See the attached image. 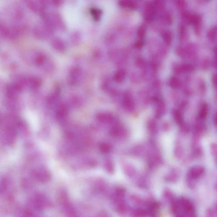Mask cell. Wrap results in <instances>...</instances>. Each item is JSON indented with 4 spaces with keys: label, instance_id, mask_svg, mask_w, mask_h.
<instances>
[{
    "label": "cell",
    "instance_id": "6da1fadb",
    "mask_svg": "<svg viewBox=\"0 0 217 217\" xmlns=\"http://www.w3.org/2000/svg\"><path fill=\"white\" fill-rule=\"evenodd\" d=\"M60 204L61 207L64 213L68 217H78L75 210L69 201L66 195L63 194L61 196Z\"/></svg>",
    "mask_w": 217,
    "mask_h": 217
},
{
    "label": "cell",
    "instance_id": "7a4b0ae2",
    "mask_svg": "<svg viewBox=\"0 0 217 217\" xmlns=\"http://www.w3.org/2000/svg\"><path fill=\"white\" fill-rule=\"evenodd\" d=\"M80 68H75L71 70L69 74L68 80L72 84H75L80 81L81 74Z\"/></svg>",
    "mask_w": 217,
    "mask_h": 217
},
{
    "label": "cell",
    "instance_id": "3957f363",
    "mask_svg": "<svg viewBox=\"0 0 217 217\" xmlns=\"http://www.w3.org/2000/svg\"><path fill=\"white\" fill-rule=\"evenodd\" d=\"M204 169L203 167L195 166L191 168L188 173V176L189 178L193 179L199 178L203 174Z\"/></svg>",
    "mask_w": 217,
    "mask_h": 217
},
{
    "label": "cell",
    "instance_id": "277c9868",
    "mask_svg": "<svg viewBox=\"0 0 217 217\" xmlns=\"http://www.w3.org/2000/svg\"><path fill=\"white\" fill-rule=\"evenodd\" d=\"M171 209L173 213L177 215L179 213V210L181 209L179 199L173 198L171 200Z\"/></svg>",
    "mask_w": 217,
    "mask_h": 217
},
{
    "label": "cell",
    "instance_id": "5b68a950",
    "mask_svg": "<svg viewBox=\"0 0 217 217\" xmlns=\"http://www.w3.org/2000/svg\"><path fill=\"white\" fill-rule=\"evenodd\" d=\"M119 4L122 7L128 8L130 10H135L137 8L136 3L132 1H121L119 2Z\"/></svg>",
    "mask_w": 217,
    "mask_h": 217
},
{
    "label": "cell",
    "instance_id": "8992f818",
    "mask_svg": "<svg viewBox=\"0 0 217 217\" xmlns=\"http://www.w3.org/2000/svg\"><path fill=\"white\" fill-rule=\"evenodd\" d=\"M159 209V205L157 202H153L148 207L149 213L151 217H157L158 211Z\"/></svg>",
    "mask_w": 217,
    "mask_h": 217
},
{
    "label": "cell",
    "instance_id": "52a82bcc",
    "mask_svg": "<svg viewBox=\"0 0 217 217\" xmlns=\"http://www.w3.org/2000/svg\"><path fill=\"white\" fill-rule=\"evenodd\" d=\"M52 45H54V48L57 49V50L64 51L66 48V43L63 41L59 39L54 40L53 41Z\"/></svg>",
    "mask_w": 217,
    "mask_h": 217
},
{
    "label": "cell",
    "instance_id": "ba28073f",
    "mask_svg": "<svg viewBox=\"0 0 217 217\" xmlns=\"http://www.w3.org/2000/svg\"><path fill=\"white\" fill-rule=\"evenodd\" d=\"M125 77V72L123 70H120L116 71L114 74V81L118 83H120L124 80Z\"/></svg>",
    "mask_w": 217,
    "mask_h": 217
},
{
    "label": "cell",
    "instance_id": "9c48e42d",
    "mask_svg": "<svg viewBox=\"0 0 217 217\" xmlns=\"http://www.w3.org/2000/svg\"><path fill=\"white\" fill-rule=\"evenodd\" d=\"M180 81L177 77L173 76L171 77L169 80V85L171 87L174 89L179 88L180 85Z\"/></svg>",
    "mask_w": 217,
    "mask_h": 217
},
{
    "label": "cell",
    "instance_id": "30bf717a",
    "mask_svg": "<svg viewBox=\"0 0 217 217\" xmlns=\"http://www.w3.org/2000/svg\"><path fill=\"white\" fill-rule=\"evenodd\" d=\"M90 13L92 18L95 20H99L101 15V12L99 9L96 8H92L90 10Z\"/></svg>",
    "mask_w": 217,
    "mask_h": 217
},
{
    "label": "cell",
    "instance_id": "8fae6325",
    "mask_svg": "<svg viewBox=\"0 0 217 217\" xmlns=\"http://www.w3.org/2000/svg\"><path fill=\"white\" fill-rule=\"evenodd\" d=\"M208 107L207 104H203L199 112V116L201 119H204L206 117L207 115Z\"/></svg>",
    "mask_w": 217,
    "mask_h": 217
},
{
    "label": "cell",
    "instance_id": "7c38bea8",
    "mask_svg": "<svg viewBox=\"0 0 217 217\" xmlns=\"http://www.w3.org/2000/svg\"><path fill=\"white\" fill-rule=\"evenodd\" d=\"M163 38L167 44L170 45L172 41V34L170 31H166L163 34Z\"/></svg>",
    "mask_w": 217,
    "mask_h": 217
},
{
    "label": "cell",
    "instance_id": "4fadbf2b",
    "mask_svg": "<svg viewBox=\"0 0 217 217\" xmlns=\"http://www.w3.org/2000/svg\"><path fill=\"white\" fill-rule=\"evenodd\" d=\"M147 215V212L145 210L138 209L134 211L133 215L134 217H145Z\"/></svg>",
    "mask_w": 217,
    "mask_h": 217
},
{
    "label": "cell",
    "instance_id": "5bb4252c",
    "mask_svg": "<svg viewBox=\"0 0 217 217\" xmlns=\"http://www.w3.org/2000/svg\"><path fill=\"white\" fill-rule=\"evenodd\" d=\"M58 116L60 118H64V116L66 117L67 115V108L65 105H62L60 107L58 110L57 113Z\"/></svg>",
    "mask_w": 217,
    "mask_h": 217
},
{
    "label": "cell",
    "instance_id": "9a60e30c",
    "mask_svg": "<svg viewBox=\"0 0 217 217\" xmlns=\"http://www.w3.org/2000/svg\"><path fill=\"white\" fill-rule=\"evenodd\" d=\"M188 20H189L188 21H189V23L190 24L193 25H197L199 23V18L197 15L194 14V15H190L189 16Z\"/></svg>",
    "mask_w": 217,
    "mask_h": 217
},
{
    "label": "cell",
    "instance_id": "2e32d148",
    "mask_svg": "<svg viewBox=\"0 0 217 217\" xmlns=\"http://www.w3.org/2000/svg\"><path fill=\"white\" fill-rule=\"evenodd\" d=\"M146 29L144 25H141L137 31V35L139 38L142 39L145 36L146 34Z\"/></svg>",
    "mask_w": 217,
    "mask_h": 217
},
{
    "label": "cell",
    "instance_id": "e0dca14e",
    "mask_svg": "<svg viewBox=\"0 0 217 217\" xmlns=\"http://www.w3.org/2000/svg\"><path fill=\"white\" fill-rule=\"evenodd\" d=\"M175 119L178 124H180L182 123V118L181 114L179 111H177L175 113Z\"/></svg>",
    "mask_w": 217,
    "mask_h": 217
},
{
    "label": "cell",
    "instance_id": "ac0fdd59",
    "mask_svg": "<svg viewBox=\"0 0 217 217\" xmlns=\"http://www.w3.org/2000/svg\"><path fill=\"white\" fill-rule=\"evenodd\" d=\"M192 67L189 65H184L180 67L179 70L182 71H188L192 70Z\"/></svg>",
    "mask_w": 217,
    "mask_h": 217
},
{
    "label": "cell",
    "instance_id": "d6986e66",
    "mask_svg": "<svg viewBox=\"0 0 217 217\" xmlns=\"http://www.w3.org/2000/svg\"><path fill=\"white\" fill-rule=\"evenodd\" d=\"M110 146L107 144H103L101 145L100 148L102 151L103 152L107 153L110 150Z\"/></svg>",
    "mask_w": 217,
    "mask_h": 217
},
{
    "label": "cell",
    "instance_id": "ffe728a7",
    "mask_svg": "<svg viewBox=\"0 0 217 217\" xmlns=\"http://www.w3.org/2000/svg\"><path fill=\"white\" fill-rule=\"evenodd\" d=\"M165 21L169 24H171L172 23V21H173V19H172V17H171L170 15H166L165 16Z\"/></svg>",
    "mask_w": 217,
    "mask_h": 217
},
{
    "label": "cell",
    "instance_id": "44dd1931",
    "mask_svg": "<svg viewBox=\"0 0 217 217\" xmlns=\"http://www.w3.org/2000/svg\"><path fill=\"white\" fill-rule=\"evenodd\" d=\"M143 46V43L141 41L139 40L138 41L136 42L135 43V45H134V46L136 47V48H140L142 47Z\"/></svg>",
    "mask_w": 217,
    "mask_h": 217
},
{
    "label": "cell",
    "instance_id": "7402d4cb",
    "mask_svg": "<svg viewBox=\"0 0 217 217\" xmlns=\"http://www.w3.org/2000/svg\"><path fill=\"white\" fill-rule=\"evenodd\" d=\"M213 82L215 85H217V75H215L213 78Z\"/></svg>",
    "mask_w": 217,
    "mask_h": 217
},
{
    "label": "cell",
    "instance_id": "603a6c76",
    "mask_svg": "<svg viewBox=\"0 0 217 217\" xmlns=\"http://www.w3.org/2000/svg\"><path fill=\"white\" fill-rule=\"evenodd\" d=\"M176 217H186L185 215L184 214H178L177 215Z\"/></svg>",
    "mask_w": 217,
    "mask_h": 217
},
{
    "label": "cell",
    "instance_id": "cb8c5ba5",
    "mask_svg": "<svg viewBox=\"0 0 217 217\" xmlns=\"http://www.w3.org/2000/svg\"><path fill=\"white\" fill-rule=\"evenodd\" d=\"M216 123L217 124V114H216Z\"/></svg>",
    "mask_w": 217,
    "mask_h": 217
}]
</instances>
